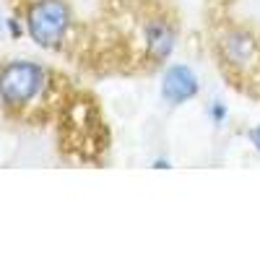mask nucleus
<instances>
[{
	"label": "nucleus",
	"instance_id": "7ed1b4c3",
	"mask_svg": "<svg viewBox=\"0 0 260 260\" xmlns=\"http://www.w3.org/2000/svg\"><path fill=\"white\" fill-rule=\"evenodd\" d=\"M159 96L172 104V107H180L187 104L192 99L201 96V78L190 65L185 62H172L164 65L161 71V81H159Z\"/></svg>",
	"mask_w": 260,
	"mask_h": 260
},
{
	"label": "nucleus",
	"instance_id": "423d86ee",
	"mask_svg": "<svg viewBox=\"0 0 260 260\" xmlns=\"http://www.w3.org/2000/svg\"><path fill=\"white\" fill-rule=\"evenodd\" d=\"M206 115H208V120H211L216 127H221V125L226 122V117H229V110H226L224 102H211L208 110H206Z\"/></svg>",
	"mask_w": 260,
	"mask_h": 260
},
{
	"label": "nucleus",
	"instance_id": "1a4fd4ad",
	"mask_svg": "<svg viewBox=\"0 0 260 260\" xmlns=\"http://www.w3.org/2000/svg\"><path fill=\"white\" fill-rule=\"evenodd\" d=\"M8 26H11V34H13V37H21V29H18L16 21H8Z\"/></svg>",
	"mask_w": 260,
	"mask_h": 260
},
{
	"label": "nucleus",
	"instance_id": "39448f33",
	"mask_svg": "<svg viewBox=\"0 0 260 260\" xmlns=\"http://www.w3.org/2000/svg\"><path fill=\"white\" fill-rule=\"evenodd\" d=\"M143 37H146V50H148V57L154 65H164L175 50V29L167 18H148L146 21V29H143Z\"/></svg>",
	"mask_w": 260,
	"mask_h": 260
},
{
	"label": "nucleus",
	"instance_id": "f03ea898",
	"mask_svg": "<svg viewBox=\"0 0 260 260\" xmlns=\"http://www.w3.org/2000/svg\"><path fill=\"white\" fill-rule=\"evenodd\" d=\"M71 29V8L65 0H34L26 11V31L34 45L55 50Z\"/></svg>",
	"mask_w": 260,
	"mask_h": 260
},
{
	"label": "nucleus",
	"instance_id": "6e6552de",
	"mask_svg": "<svg viewBox=\"0 0 260 260\" xmlns=\"http://www.w3.org/2000/svg\"><path fill=\"white\" fill-rule=\"evenodd\" d=\"M151 167H154V169H169L172 161L169 159H154V161H151Z\"/></svg>",
	"mask_w": 260,
	"mask_h": 260
},
{
	"label": "nucleus",
	"instance_id": "20e7f679",
	"mask_svg": "<svg viewBox=\"0 0 260 260\" xmlns=\"http://www.w3.org/2000/svg\"><path fill=\"white\" fill-rule=\"evenodd\" d=\"M221 55L226 60V65L237 71H245V68H252L257 65V42L250 31L245 29H229L224 37H221Z\"/></svg>",
	"mask_w": 260,
	"mask_h": 260
},
{
	"label": "nucleus",
	"instance_id": "f257e3e1",
	"mask_svg": "<svg viewBox=\"0 0 260 260\" xmlns=\"http://www.w3.org/2000/svg\"><path fill=\"white\" fill-rule=\"evenodd\" d=\"M50 86V73L31 60H13L0 71V99L8 110H26Z\"/></svg>",
	"mask_w": 260,
	"mask_h": 260
},
{
	"label": "nucleus",
	"instance_id": "0eeeda50",
	"mask_svg": "<svg viewBox=\"0 0 260 260\" xmlns=\"http://www.w3.org/2000/svg\"><path fill=\"white\" fill-rule=\"evenodd\" d=\"M245 138L250 141V146L257 151V154H260V125H255V127H250L247 130V133H245Z\"/></svg>",
	"mask_w": 260,
	"mask_h": 260
}]
</instances>
